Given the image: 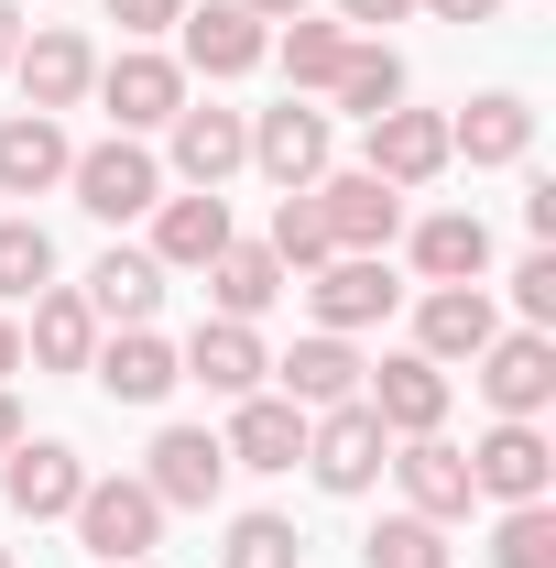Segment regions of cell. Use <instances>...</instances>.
Wrapping results in <instances>:
<instances>
[{
	"instance_id": "obj_1",
	"label": "cell",
	"mask_w": 556,
	"mask_h": 568,
	"mask_svg": "<svg viewBox=\"0 0 556 568\" xmlns=\"http://www.w3.org/2000/svg\"><path fill=\"white\" fill-rule=\"evenodd\" d=\"M76 547L110 568V558H153L164 547V503H153V481L142 470H87V493H76Z\"/></svg>"
},
{
	"instance_id": "obj_2",
	"label": "cell",
	"mask_w": 556,
	"mask_h": 568,
	"mask_svg": "<svg viewBox=\"0 0 556 568\" xmlns=\"http://www.w3.org/2000/svg\"><path fill=\"white\" fill-rule=\"evenodd\" d=\"M87 99L110 110V132H164L175 110H186V67L164 55V44H121V55H99V77H87Z\"/></svg>"
},
{
	"instance_id": "obj_3",
	"label": "cell",
	"mask_w": 556,
	"mask_h": 568,
	"mask_svg": "<svg viewBox=\"0 0 556 568\" xmlns=\"http://www.w3.org/2000/svg\"><path fill=\"white\" fill-rule=\"evenodd\" d=\"M66 186H76V209H87V219L132 230V219H153V197H164V164H153L132 132H110V142H87V153L66 164Z\"/></svg>"
},
{
	"instance_id": "obj_4",
	"label": "cell",
	"mask_w": 556,
	"mask_h": 568,
	"mask_svg": "<svg viewBox=\"0 0 556 568\" xmlns=\"http://www.w3.org/2000/svg\"><path fill=\"white\" fill-rule=\"evenodd\" d=\"M382 459H393V437H382V416L349 394V405H328V416H306V470H317V493L360 503L371 481H382Z\"/></svg>"
},
{
	"instance_id": "obj_5",
	"label": "cell",
	"mask_w": 556,
	"mask_h": 568,
	"mask_svg": "<svg viewBox=\"0 0 556 568\" xmlns=\"http://www.w3.org/2000/svg\"><path fill=\"white\" fill-rule=\"evenodd\" d=\"M306 306H317V328H328V339H360V328H382V317L404 306V284H393L382 252H339V263H317V274H306Z\"/></svg>"
},
{
	"instance_id": "obj_6",
	"label": "cell",
	"mask_w": 556,
	"mask_h": 568,
	"mask_svg": "<svg viewBox=\"0 0 556 568\" xmlns=\"http://www.w3.org/2000/svg\"><path fill=\"white\" fill-rule=\"evenodd\" d=\"M306 197H317V219H328V252H393V230H404V186H382L371 164L317 175Z\"/></svg>"
},
{
	"instance_id": "obj_7",
	"label": "cell",
	"mask_w": 556,
	"mask_h": 568,
	"mask_svg": "<svg viewBox=\"0 0 556 568\" xmlns=\"http://www.w3.org/2000/svg\"><path fill=\"white\" fill-rule=\"evenodd\" d=\"M11 77H22V110H76L87 99V77H99V44L76 33V22H22V55H11Z\"/></svg>"
},
{
	"instance_id": "obj_8",
	"label": "cell",
	"mask_w": 556,
	"mask_h": 568,
	"mask_svg": "<svg viewBox=\"0 0 556 568\" xmlns=\"http://www.w3.org/2000/svg\"><path fill=\"white\" fill-rule=\"evenodd\" d=\"M328 153H339L328 110H306V99H274V110H251V164L274 175L284 197H306V186L328 175Z\"/></svg>"
},
{
	"instance_id": "obj_9",
	"label": "cell",
	"mask_w": 556,
	"mask_h": 568,
	"mask_svg": "<svg viewBox=\"0 0 556 568\" xmlns=\"http://www.w3.org/2000/svg\"><path fill=\"white\" fill-rule=\"evenodd\" d=\"M470 493H481V503H546V493H556L546 426H535V416H502L481 448H470Z\"/></svg>"
},
{
	"instance_id": "obj_10",
	"label": "cell",
	"mask_w": 556,
	"mask_h": 568,
	"mask_svg": "<svg viewBox=\"0 0 556 568\" xmlns=\"http://www.w3.org/2000/svg\"><path fill=\"white\" fill-rule=\"evenodd\" d=\"M142 481H153L164 514H208V503L229 493V448H218L208 426H164V437H153V459H142Z\"/></svg>"
},
{
	"instance_id": "obj_11",
	"label": "cell",
	"mask_w": 556,
	"mask_h": 568,
	"mask_svg": "<svg viewBox=\"0 0 556 568\" xmlns=\"http://www.w3.org/2000/svg\"><path fill=\"white\" fill-rule=\"evenodd\" d=\"M0 493H11L22 525H66L76 493H87V459H76L66 437H22V448L0 459Z\"/></svg>"
},
{
	"instance_id": "obj_12",
	"label": "cell",
	"mask_w": 556,
	"mask_h": 568,
	"mask_svg": "<svg viewBox=\"0 0 556 568\" xmlns=\"http://www.w3.org/2000/svg\"><path fill=\"white\" fill-rule=\"evenodd\" d=\"M502 339V306H491V284H425L415 295V351L447 372V361H481Z\"/></svg>"
},
{
	"instance_id": "obj_13",
	"label": "cell",
	"mask_w": 556,
	"mask_h": 568,
	"mask_svg": "<svg viewBox=\"0 0 556 568\" xmlns=\"http://www.w3.org/2000/svg\"><path fill=\"white\" fill-rule=\"evenodd\" d=\"M470 372H481L491 416H546V405H556V339H546V328H502Z\"/></svg>"
},
{
	"instance_id": "obj_14",
	"label": "cell",
	"mask_w": 556,
	"mask_h": 568,
	"mask_svg": "<svg viewBox=\"0 0 556 568\" xmlns=\"http://www.w3.org/2000/svg\"><path fill=\"white\" fill-rule=\"evenodd\" d=\"M360 405L382 416V437H436L447 426V372L425 351H393L382 372H360Z\"/></svg>"
},
{
	"instance_id": "obj_15",
	"label": "cell",
	"mask_w": 556,
	"mask_h": 568,
	"mask_svg": "<svg viewBox=\"0 0 556 568\" xmlns=\"http://www.w3.org/2000/svg\"><path fill=\"white\" fill-rule=\"evenodd\" d=\"M175 33H186V55H175L186 77H251L262 55H274V22H251L240 0H208V11L186 0V22H175Z\"/></svg>"
},
{
	"instance_id": "obj_16",
	"label": "cell",
	"mask_w": 556,
	"mask_h": 568,
	"mask_svg": "<svg viewBox=\"0 0 556 568\" xmlns=\"http://www.w3.org/2000/svg\"><path fill=\"white\" fill-rule=\"evenodd\" d=\"M360 164H371L382 186H404V197H415V186H436L459 153H447V121H436V110H382L371 142H360Z\"/></svg>"
},
{
	"instance_id": "obj_17",
	"label": "cell",
	"mask_w": 556,
	"mask_h": 568,
	"mask_svg": "<svg viewBox=\"0 0 556 568\" xmlns=\"http://www.w3.org/2000/svg\"><path fill=\"white\" fill-rule=\"evenodd\" d=\"M229 241H240V230H229V197H218V186L153 197V263H164V274H208Z\"/></svg>"
},
{
	"instance_id": "obj_18",
	"label": "cell",
	"mask_w": 556,
	"mask_h": 568,
	"mask_svg": "<svg viewBox=\"0 0 556 568\" xmlns=\"http://www.w3.org/2000/svg\"><path fill=\"white\" fill-rule=\"evenodd\" d=\"M393 481H404V514H425V525H459L470 514V448H447V437H393V459H382Z\"/></svg>"
},
{
	"instance_id": "obj_19",
	"label": "cell",
	"mask_w": 556,
	"mask_h": 568,
	"mask_svg": "<svg viewBox=\"0 0 556 568\" xmlns=\"http://www.w3.org/2000/svg\"><path fill=\"white\" fill-rule=\"evenodd\" d=\"M164 132H175V175H186V186H229V175L251 164V110H218V99H186V110H175Z\"/></svg>"
},
{
	"instance_id": "obj_20",
	"label": "cell",
	"mask_w": 556,
	"mask_h": 568,
	"mask_svg": "<svg viewBox=\"0 0 556 568\" xmlns=\"http://www.w3.org/2000/svg\"><path fill=\"white\" fill-rule=\"evenodd\" d=\"M87 383H99L110 405H164L186 372H175V339H164V328H110V339L87 351Z\"/></svg>"
},
{
	"instance_id": "obj_21",
	"label": "cell",
	"mask_w": 556,
	"mask_h": 568,
	"mask_svg": "<svg viewBox=\"0 0 556 568\" xmlns=\"http://www.w3.org/2000/svg\"><path fill=\"white\" fill-rule=\"evenodd\" d=\"M175 372H186V383H208L218 405H240V394H262V383H274V351H262L240 317H197V339L175 351Z\"/></svg>"
},
{
	"instance_id": "obj_22",
	"label": "cell",
	"mask_w": 556,
	"mask_h": 568,
	"mask_svg": "<svg viewBox=\"0 0 556 568\" xmlns=\"http://www.w3.org/2000/svg\"><path fill=\"white\" fill-rule=\"evenodd\" d=\"M218 448H229V470H295V459H306V416L262 383V394H240V405H229Z\"/></svg>"
},
{
	"instance_id": "obj_23",
	"label": "cell",
	"mask_w": 556,
	"mask_h": 568,
	"mask_svg": "<svg viewBox=\"0 0 556 568\" xmlns=\"http://www.w3.org/2000/svg\"><path fill=\"white\" fill-rule=\"evenodd\" d=\"M360 372H371V361L349 351V339H328V328H317V339H295V351L274 361V394L295 405V416H328V405H349V394H360Z\"/></svg>"
},
{
	"instance_id": "obj_24",
	"label": "cell",
	"mask_w": 556,
	"mask_h": 568,
	"mask_svg": "<svg viewBox=\"0 0 556 568\" xmlns=\"http://www.w3.org/2000/svg\"><path fill=\"white\" fill-rule=\"evenodd\" d=\"M66 164H76L66 121H44V110H11L0 121V197H55Z\"/></svg>"
},
{
	"instance_id": "obj_25",
	"label": "cell",
	"mask_w": 556,
	"mask_h": 568,
	"mask_svg": "<svg viewBox=\"0 0 556 568\" xmlns=\"http://www.w3.org/2000/svg\"><path fill=\"white\" fill-rule=\"evenodd\" d=\"M76 295H87L99 328H153V306H164V263H153V252H99Z\"/></svg>"
},
{
	"instance_id": "obj_26",
	"label": "cell",
	"mask_w": 556,
	"mask_h": 568,
	"mask_svg": "<svg viewBox=\"0 0 556 568\" xmlns=\"http://www.w3.org/2000/svg\"><path fill=\"white\" fill-rule=\"evenodd\" d=\"M87 351H99L87 295H76V284H44V295H33V328H22V361H33V372H87Z\"/></svg>"
},
{
	"instance_id": "obj_27",
	"label": "cell",
	"mask_w": 556,
	"mask_h": 568,
	"mask_svg": "<svg viewBox=\"0 0 556 568\" xmlns=\"http://www.w3.org/2000/svg\"><path fill=\"white\" fill-rule=\"evenodd\" d=\"M415 274H425V284H481V274H491V219H481V209L415 219Z\"/></svg>"
},
{
	"instance_id": "obj_28",
	"label": "cell",
	"mask_w": 556,
	"mask_h": 568,
	"mask_svg": "<svg viewBox=\"0 0 556 568\" xmlns=\"http://www.w3.org/2000/svg\"><path fill=\"white\" fill-rule=\"evenodd\" d=\"M447 153H470V164H524V153H535V110H524L513 88H491V99H470V110L447 121Z\"/></svg>"
},
{
	"instance_id": "obj_29",
	"label": "cell",
	"mask_w": 556,
	"mask_h": 568,
	"mask_svg": "<svg viewBox=\"0 0 556 568\" xmlns=\"http://www.w3.org/2000/svg\"><path fill=\"white\" fill-rule=\"evenodd\" d=\"M274 67H284V99H306V88H339V67H349V22H284L274 33Z\"/></svg>"
},
{
	"instance_id": "obj_30",
	"label": "cell",
	"mask_w": 556,
	"mask_h": 568,
	"mask_svg": "<svg viewBox=\"0 0 556 568\" xmlns=\"http://www.w3.org/2000/svg\"><path fill=\"white\" fill-rule=\"evenodd\" d=\"M208 295H218V317H240V328H251V317H274V295H284V263L262 252V241H229V252L208 263Z\"/></svg>"
},
{
	"instance_id": "obj_31",
	"label": "cell",
	"mask_w": 556,
	"mask_h": 568,
	"mask_svg": "<svg viewBox=\"0 0 556 568\" xmlns=\"http://www.w3.org/2000/svg\"><path fill=\"white\" fill-rule=\"evenodd\" d=\"M339 99L349 121H382V110H404V55L393 44H371V33H349V67H339Z\"/></svg>"
},
{
	"instance_id": "obj_32",
	"label": "cell",
	"mask_w": 556,
	"mask_h": 568,
	"mask_svg": "<svg viewBox=\"0 0 556 568\" xmlns=\"http://www.w3.org/2000/svg\"><path fill=\"white\" fill-rule=\"evenodd\" d=\"M55 284V230L44 219H0V306H33Z\"/></svg>"
},
{
	"instance_id": "obj_33",
	"label": "cell",
	"mask_w": 556,
	"mask_h": 568,
	"mask_svg": "<svg viewBox=\"0 0 556 568\" xmlns=\"http://www.w3.org/2000/svg\"><path fill=\"white\" fill-rule=\"evenodd\" d=\"M262 252H274L295 284L317 274V263H339V252H328V219H317V197H274V230H262Z\"/></svg>"
},
{
	"instance_id": "obj_34",
	"label": "cell",
	"mask_w": 556,
	"mask_h": 568,
	"mask_svg": "<svg viewBox=\"0 0 556 568\" xmlns=\"http://www.w3.org/2000/svg\"><path fill=\"white\" fill-rule=\"evenodd\" d=\"M360 568H447V525H425V514H382V525L360 536Z\"/></svg>"
},
{
	"instance_id": "obj_35",
	"label": "cell",
	"mask_w": 556,
	"mask_h": 568,
	"mask_svg": "<svg viewBox=\"0 0 556 568\" xmlns=\"http://www.w3.org/2000/svg\"><path fill=\"white\" fill-rule=\"evenodd\" d=\"M491 568H556V503H502Z\"/></svg>"
},
{
	"instance_id": "obj_36",
	"label": "cell",
	"mask_w": 556,
	"mask_h": 568,
	"mask_svg": "<svg viewBox=\"0 0 556 568\" xmlns=\"http://www.w3.org/2000/svg\"><path fill=\"white\" fill-rule=\"evenodd\" d=\"M218 568H306V536L284 525V514H229V547Z\"/></svg>"
},
{
	"instance_id": "obj_37",
	"label": "cell",
	"mask_w": 556,
	"mask_h": 568,
	"mask_svg": "<svg viewBox=\"0 0 556 568\" xmlns=\"http://www.w3.org/2000/svg\"><path fill=\"white\" fill-rule=\"evenodd\" d=\"M513 306H524V328H556V252L513 263Z\"/></svg>"
},
{
	"instance_id": "obj_38",
	"label": "cell",
	"mask_w": 556,
	"mask_h": 568,
	"mask_svg": "<svg viewBox=\"0 0 556 568\" xmlns=\"http://www.w3.org/2000/svg\"><path fill=\"white\" fill-rule=\"evenodd\" d=\"M110 22H121V44H153V33L186 22V0H110Z\"/></svg>"
},
{
	"instance_id": "obj_39",
	"label": "cell",
	"mask_w": 556,
	"mask_h": 568,
	"mask_svg": "<svg viewBox=\"0 0 556 568\" xmlns=\"http://www.w3.org/2000/svg\"><path fill=\"white\" fill-rule=\"evenodd\" d=\"M404 11H415V0H339L349 33H382V22H404Z\"/></svg>"
},
{
	"instance_id": "obj_40",
	"label": "cell",
	"mask_w": 556,
	"mask_h": 568,
	"mask_svg": "<svg viewBox=\"0 0 556 568\" xmlns=\"http://www.w3.org/2000/svg\"><path fill=\"white\" fill-rule=\"evenodd\" d=\"M524 230H535V241H556V175H535V186H524Z\"/></svg>"
},
{
	"instance_id": "obj_41",
	"label": "cell",
	"mask_w": 556,
	"mask_h": 568,
	"mask_svg": "<svg viewBox=\"0 0 556 568\" xmlns=\"http://www.w3.org/2000/svg\"><path fill=\"white\" fill-rule=\"evenodd\" d=\"M415 11H436V22H491L502 0H415Z\"/></svg>"
},
{
	"instance_id": "obj_42",
	"label": "cell",
	"mask_w": 556,
	"mask_h": 568,
	"mask_svg": "<svg viewBox=\"0 0 556 568\" xmlns=\"http://www.w3.org/2000/svg\"><path fill=\"white\" fill-rule=\"evenodd\" d=\"M11 55H22V11L0 0V77H11Z\"/></svg>"
},
{
	"instance_id": "obj_43",
	"label": "cell",
	"mask_w": 556,
	"mask_h": 568,
	"mask_svg": "<svg viewBox=\"0 0 556 568\" xmlns=\"http://www.w3.org/2000/svg\"><path fill=\"white\" fill-rule=\"evenodd\" d=\"M22 448V405H11V383H0V459Z\"/></svg>"
},
{
	"instance_id": "obj_44",
	"label": "cell",
	"mask_w": 556,
	"mask_h": 568,
	"mask_svg": "<svg viewBox=\"0 0 556 568\" xmlns=\"http://www.w3.org/2000/svg\"><path fill=\"white\" fill-rule=\"evenodd\" d=\"M22 372V328H11V306H0V383Z\"/></svg>"
},
{
	"instance_id": "obj_45",
	"label": "cell",
	"mask_w": 556,
	"mask_h": 568,
	"mask_svg": "<svg viewBox=\"0 0 556 568\" xmlns=\"http://www.w3.org/2000/svg\"><path fill=\"white\" fill-rule=\"evenodd\" d=\"M240 11H251V22H295L306 0H240Z\"/></svg>"
},
{
	"instance_id": "obj_46",
	"label": "cell",
	"mask_w": 556,
	"mask_h": 568,
	"mask_svg": "<svg viewBox=\"0 0 556 568\" xmlns=\"http://www.w3.org/2000/svg\"><path fill=\"white\" fill-rule=\"evenodd\" d=\"M110 568H153V558H110Z\"/></svg>"
},
{
	"instance_id": "obj_47",
	"label": "cell",
	"mask_w": 556,
	"mask_h": 568,
	"mask_svg": "<svg viewBox=\"0 0 556 568\" xmlns=\"http://www.w3.org/2000/svg\"><path fill=\"white\" fill-rule=\"evenodd\" d=\"M0 568H11V547H0Z\"/></svg>"
}]
</instances>
